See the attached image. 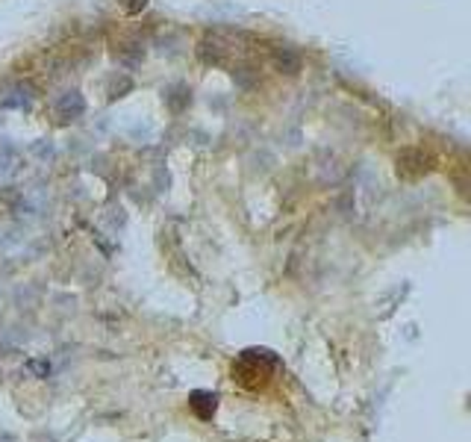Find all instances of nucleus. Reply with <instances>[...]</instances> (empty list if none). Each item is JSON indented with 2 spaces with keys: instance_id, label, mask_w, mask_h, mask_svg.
Returning a JSON list of instances; mask_svg holds the SVG:
<instances>
[{
  "instance_id": "obj_7",
  "label": "nucleus",
  "mask_w": 471,
  "mask_h": 442,
  "mask_svg": "<svg viewBox=\"0 0 471 442\" xmlns=\"http://www.w3.org/2000/svg\"><path fill=\"white\" fill-rule=\"evenodd\" d=\"M144 3H147V0H121L124 12H130V15H135V12H142V9H144Z\"/></svg>"
},
{
  "instance_id": "obj_5",
  "label": "nucleus",
  "mask_w": 471,
  "mask_h": 442,
  "mask_svg": "<svg viewBox=\"0 0 471 442\" xmlns=\"http://www.w3.org/2000/svg\"><path fill=\"white\" fill-rule=\"evenodd\" d=\"M15 151H12V147H3V156H0V171H3V174H9V171H15Z\"/></svg>"
},
{
  "instance_id": "obj_3",
  "label": "nucleus",
  "mask_w": 471,
  "mask_h": 442,
  "mask_svg": "<svg viewBox=\"0 0 471 442\" xmlns=\"http://www.w3.org/2000/svg\"><path fill=\"white\" fill-rule=\"evenodd\" d=\"M189 101H192V92L185 89V85H171L165 92V104L174 109V113H183V106H189Z\"/></svg>"
},
{
  "instance_id": "obj_1",
  "label": "nucleus",
  "mask_w": 471,
  "mask_h": 442,
  "mask_svg": "<svg viewBox=\"0 0 471 442\" xmlns=\"http://www.w3.org/2000/svg\"><path fill=\"white\" fill-rule=\"evenodd\" d=\"M53 113L59 115V121H74V118H80L85 113V101H83V95L77 89H71V92H62L56 97V104H53Z\"/></svg>"
},
{
  "instance_id": "obj_2",
  "label": "nucleus",
  "mask_w": 471,
  "mask_h": 442,
  "mask_svg": "<svg viewBox=\"0 0 471 442\" xmlns=\"http://www.w3.org/2000/svg\"><path fill=\"white\" fill-rule=\"evenodd\" d=\"M274 65H277L280 74H297L301 71V54L283 47V51H277V56H274Z\"/></svg>"
},
{
  "instance_id": "obj_4",
  "label": "nucleus",
  "mask_w": 471,
  "mask_h": 442,
  "mask_svg": "<svg viewBox=\"0 0 471 442\" xmlns=\"http://www.w3.org/2000/svg\"><path fill=\"white\" fill-rule=\"evenodd\" d=\"M130 89H133V80L118 74V77H113V83H109V101H118V97H124V92H130Z\"/></svg>"
},
{
  "instance_id": "obj_6",
  "label": "nucleus",
  "mask_w": 471,
  "mask_h": 442,
  "mask_svg": "<svg viewBox=\"0 0 471 442\" xmlns=\"http://www.w3.org/2000/svg\"><path fill=\"white\" fill-rule=\"evenodd\" d=\"M33 154L42 156V159H51L53 156V145L51 142H39V145H33Z\"/></svg>"
}]
</instances>
